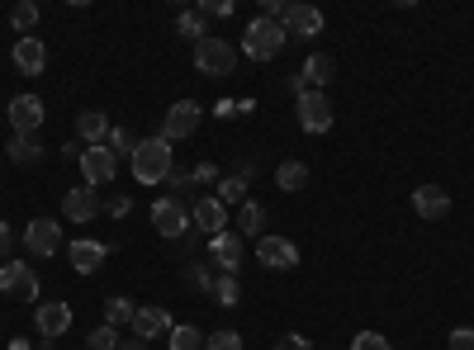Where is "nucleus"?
I'll return each mask as SVG.
<instances>
[{"mask_svg":"<svg viewBox=\"0 0 474 350\" xmlns=\"http://www.w3.org/2000/svg\"><path fill=\"white\" fill-rule=\"evenodd\" d=\"M194 128H200V105H194V100H176L171 109H166V119H162V137H166V143H180V137H190Z\"/></svg>","mask_w":474,"mask_h":350,"instance_id":"10","label":"nucleus"},{"mask_svg":"<svg viewBox=\"0 0 474 350\" xmlns=\"http://www.w3.org/2000/svg\"><path fill=\"white\" fill-rule=\"evenodd\" d=\"M451 350H474V327H455L451 331Z\"/></svg>","mask_w":474,"mask_h":350,"instance_id":"39","label":"nucleus"},{"mask_svg":"<svg viewBox=\"0 0 474 350\" xmlns=\"http://www.w3.org/2000/svg\"><path fill=\"white\" fill-rule=\"evenodd\" d=\"M209 261H214L223 275H237V270H242V237H237V232L209 237Z\"/></svg>","mask_w":474,"mask_h":350,"instance_id":"13","label":"nucleus"},{"mask_svg":"<svg viewBox=\"0 0 474 350\" xmlns=\"http://www.w3.org/2000/svg\"><path fill=\"white\" fill-rule=\"evenodd\" d=\"M209 336H200V327H171V350H204Z\"/></svg>","mask_w":474,"mask_h":350,"instance_id":"29","label":"nucleus"},{"mask_svg":"<svg viewBox=\"0 0 474 350\" xmlns=\"http://www.w3.org/2000/svg\"><path fill=\"white\" fill-rule=\"evenodd\" d=\"M10 161H20V166H34L38 157H43V143H38L34 133H10Z\"/></svg>","mask_w":474,"mask_h":350,"instance_id":"24","label":"nucleus"},{"mask_svg":"<svg viewBox=\"0 0 474 350\" xmlns=\"http://www.w3.org/2000/svg\"><path fill=\"white\" fill-rule=\"evenodd\" d=\"M115 171H119V157H115V152H109L105 143L81 152V175H86L91 190H95V185H109V180H115Z\"/></svg>","mask_w":474,"mask_h":350,"instance_id":"9","label":"nucleus"},{"mask_svg":"<svg viewBox=\"0 0 474 350\" xmlns=\"http://www.w3.org/2000/svg\"><path fill=\"white\" fill-rule=\"evenodd\" d=\"M413 208H417L427 222H437V218L451 214V194H446L441 185H417V190H413Z\"/></svg>","mask_w":474,"mask_h":350,"instance_id":"19","label":"nucleus"},{"mask_svg":"<svg viewBox=\"0 0 474 350\" xmlns=\"http://www.w3.org/2000/svg\"><path fill=\"white\" fill-rule=\"evenodd\" d=\"M100 194H95L91 185H81V190H67V199H62V214L72 218V222H91L95 214H100Z\"/></svg>","mask_w":474,"mask_h":350,"instance_id":"20","label":"nucleus"},{"mask_svg":"<svg viewBox=\"0 0 474 350\" xmlns=\"http://www.w3.org/2000/svg\"><path fill=\"white\" fill-rule=\"evenodd\" d=\"M190 228H200V232H209V237L228 232V208H223L218 199H194V208H190Z\"/></svg>","mask_w":474,"mask_h":350,"instance_id":"17","label":"nucleus"},{"mask_svg":"<svg viewBox=\"0 0 474 350\" xmlns=\"http://www.w3.org/2000/svg\"><path fill=\"white\" fill-rule=\"evenodd\" d=\"M34 327L48 336V341H58V336L72 331V307L58 303V299H48V303H38L34 307Z\"/></svg>","mask_w":474,"mask_h":350,"instance_id":"12","label":"nucleus"},{"mask_svg":"<svg viewBox=\"0 0 474 350\" xmlns=\"http://www.w3.org/2000/svg\"><path fill=\"white\" fill-rule=\"evenodd\" d=\"M24 246H29L34 256H52V251H62V228L52 218H34L29 228H24Z\"/></svg>","mask_w":474,"mask_h":350,"instance_id":"14","label":"nucleus"},{"mask_svg":"<svg viewBox=\"0 0 474 350\" xmlns=\"http://www.w3.org/2000/svg\"><path fill=\"white\" fill-rule=\"evenodd\" d=\"M352 350H394V346H389L380 331H360L356 341H352Z\"/></svg>","mask_w":474,"mask_h":350,"instance_id":"36","label":"nucleus"},{"mask_svg":"<svg viewBox=\"0 0 474 350\" xmlns=\"http://www.w3.org/2000/svg\"><path fill=\"white\" fill-rule=\"evenodd\" d=\"M214 199H218L223 208H228V204H237V208H242V204H247V180H242V175H228V180H218V194H214Z\"/></svg>","mask_w":474,"mask_h":350,"instance_id":"27","label":"nucleus"},{"mask_svg":"<svg viewBox=\"0 0 474 350\" xmlns=\"http://www.w3.org/2000/svg\"><path fill=\"white\" fill-rule=\"evenodd\" d=\"M10 62H15V72H20V76H43V66H48L43 38H20L15 52H10Z\"/></svg>","mask_w":474,"mask_h":350,"instance_id":"15","label":"nucleus"},{"mask_svg":"<svg viewBox=\"0 0 474 350\" xmlns=\"http://www.w3.org/2000/svg\"><path fill=\"white\" fill-rule=\"evenodd\" d=\"M186 284H190V289H200V293H209V289H214V279H209L204 265H186Z\"/></svg>","mask_w":474,"mask_h":350,"instance_id":"35","label":"nucleus"},{"mask_svg":"<svg viewBox=\"0 0 474 350\" xmlns=\"http://www.w3.org/2000/svg\"><path fill=\"white\" fill-rule=\"evenodd\" d=\"M285 43H289V34L280 29V19H266V15L252 19V24H247V34H242V52L252 62H271Z\"/></svg>","mask_w":474,"mask_h":350,"instance_id":"2","label":"nucleus"},{"mask_svg":"<svg viewBox=\"0 0 474 350\" xmlns=\"http://www.w3.org/2000/svg\"><path fill=\"white\" fill-rule=\"evenodd\" d=\"M171 313L166 307H138L133 313V336L138 341H157V336H171Z\"/></svg>","mask_w":474,"mask_h":350,"instance_id":"16","label":"nucleus"},{"mask_svg":"<svg viewBox=\"0 0 474 350\" xmlns=\"http://www.w3.org/2000/svg\"><path fill=\"white\" fill-rule=\"evenodd\" d=\"M133 180L138 185H162L166 175L176 171V161H171V143L157 133V137H138V152H133Z\"/></svg>","mask_w":474,"mask_h":350,"instance_id":"1","label":"nucleus"},{"mask_svg":"<svg viewBox=\"0 0 474 350\" xmlns=\"http://www.w3.org/2000/svg\"><path fill=\"white\" fill-rule=\"evenodd\" d=\"M152 222H157L162 237L180 242V237L190 232V208L180 204V199H157V204H152Z\"/></svg>","mask_w":474,"mask_h":350,"instance_id":"8","label":"nucleus"},{"mask_svg":"<svg viewBox=\"0 0 474 350\" xmlns=\"http://www.w3.org/2000/svg\"><path fill=\"white\" fill-rule=\"evenodd\" d=\"M275 185L289 190V194L304 190V185H309V166H304V161H280V166H275Z\"/></svg>","mask_w":474,"mask_h":350,"instance_id":"25","label":"nucleus"},{"mask_svg":"<svg viewBox=\"0 0 474 350\" xmlns=\"http://www.w3.org/2000/svg\"><path fill=\"white\" fill-rule=\"evenodd\" d=\"M275 350H313V341H309V336H299V331H289V336L275 341Z\"/></svg>","mask_w":474,"mask_h":350,"instance_id":"37","label":"nucleus"},{"mask_svg":"<svg viewBox=\"0 0 474 350\" xmlns=\"http://www.w3.org/2000/svg\"><path fill=\"white\" fill-rule=\"evenodd\" d=\"M190 175H194V180H204V185H209V180H218V171H214V166H209V161H204V166H194Z\"/></svg>","mask_w":474,"mask_h":350,"instance_id":"41","label":"nucleus"},{"mask_svg":"<svg viewBox=\"0 0 474 350\" xmlns=\"http://www.w3.org/2000/svg\"><path fill=\"white\" fill-rule=\"evenodd\" d=\"M105 208H109V214H115V218H129V208H133V199H129V194H115V199H109Z\"/></svg>","mask_w":474,"mask_h":350,"instance_id":"40","label":"nucleus"},{"mask_svg":"<svg viewBox=\"0 0 474 350\" xmlns=\"http://www.w3.org/2000/svg\"><path fill=\"white\" fill-rule=\"evenodd\" d=\"M280 29H285L289 38H313V34H323V10H318V5H304V0H289L285 15H280Z\"/></svg>","mask_w":474,"mask_h":350,"instance_id":"6","label":"nucleus"},{"mask_svg":"<svg viewBox=\"0 0 474 350\" xmlns=\"http://www.w3.org/2000/svg\"><path fill=\"white\" fill-rule=\"evenodd\" d=\"M109 128H115V123H109V119L100 114V109H86V114L76 119V133L86 137V147H100L105 137H109Z\"/></svg>","mask_w":474,"mask_h":350,"instance_id":"22","label":"nucleus"},{"mask_svg":"<svg viewBox=\"0 0 474 350\" xmlns=\"http://www.w3.org/2000/svg\"><path fill=\"white\" fill-rule=\"evenodd\" d=\"M10 350H29V341H10Z\"/></svg>","mask_w":474,"mask_h":350,"instance_id":"44","label":"nucleus"},{"mask_svg":"<svg viewBox=\"0 0 474 350\" xmlns=\"http://www.w3.org/2000/svg\"><path fill=\"white\" fill-rule=\"evenodd\" d=\"M119 350H147V341H138V336H133V341H119Z\"/></svg>","mask_w":474,"mask_h":350,"instance_id":"43","label":"nucleus"},{"mask_svg":"<svg viewBox=\"0 0 474 350\" xmlns=\"http://www.w3.org/2000/svg\"><path fill=\"white\" fill-rule=\"evenodd\" d=\"M209 293H214V299H218L223 307H237V303H242V284H237V275H218Z\"/></svg>","mask_w":474,"mask_h":350,"instance_id":"28","label":"nucleus"},{"mask_svg":"<svg viewBox=\"0 0 474 350\" xmlns=\"http://www.w3.org/2000/svg\"><path fill=\"white\" fill-rule=\"evenodd\" d=\"M204 350H242V336H237V331H214L204 341Z\"/></svg>","mask_w":474,"mask_h":350,"instance_id":"34","label":"nucleus"},{"mask_svg":"<svg viewBox=\"0 0 474 350\" xmlns=\"http://www.w3.org/2000/svg\"><path fill=\"white\" fill-rule=\"evenodd\" d=\"M10 24H15L20 34H29L34 24H38V5H34V0H20V5L10 10Z\"/></svg>","mask_w":474,"mask_h":350,"instance_id":"30","label":"nucleus"},{"mask_svg":"<svg viewBox=\"0 0 474 350\" xmlns=\"http://www.w3.org/2000/svg\"><path fill=\"white\" fill-rule=\"evenodd\" d=\"M237 237H257L261 242V237H266V208L252 204V199L237 208Z\"/></svg>","mask_w":474,"mask_h":350,"instance_id":"23","label":"nucleus"},{"mask_svg":"<svg viewBox=\"0 0 474 350\" xmlns=\"http://www.w3.org/2000/svg\"><path fill=\"white\" fill-rule=\"evenodd\" d=\"M67 256H72V270H76V275H95V270L105 265L109 246H105V242H91V237H81V242L67 246Z\"/></svg>","mask_w":474,"mask_h":350,"instance_id":"18","label":"nucleus"},{"mask_svg":"<svg viewBox=\"0 0 474 350\" xmlns=\"http://www.w3.org/2000/svg\"><path fill=\"white\" fill-rule=\"evenodd\" d=\"M295 114H299V128L304 133H328L332 128V100H328L323 90L295 95Z\"/></svg>","mask_w":474,"mask_h":350,"instance_id":"4","label":"nucleus"},{"mask_svg":"<svg viewBox=\"0 0 474 350\" xmlns=\"http://www.w3.org/2000/svg\"><path fill=\"white\" fill-rule=\"evenodd\" d=\"M5 114H10V133H38V128H43V119H48V109H43L38 95H15Z\"/></svg>","mask_w":474,"mask_h":350,"instance_id":"7","label":"nucleus"},{"mask_svg":"<svg viewBox=\"0 0 474 350\" xmlns=\"http://www.w3.org/2000/svg\"><path fill=\"white\" fill-rule=\"evenodd\" d=\"M200 15H233V0H200Z\"/></svg>","mask_w":474,"mask_h":350,"instance_id":"38","label":"nucleus"},{"mask_svg":"<svg viewBox=\"0 0 474 350\" xmlns=\"http://www.w3.org/2000/svg\"><path fill=\"white\" fill-rule=\"evenodd\" d=\"M176 29H180V38H194V43H200V38H204V15H194V10H190V15L176 19Z\"/></svg>","mask_w":474,"mask_h":350,"instance_id":"33","label":"nucleus"},{"mask_svg":"<svg viewBox=\"0 0 474 350\" xmlns=\"http://www.w3.org/2000/svg\"><path fill=\"white\" fill-rule=\"evenodd\" d=\"M0 289H5L10 299H20V303H34V299H38V275H34V265L5 261V265H0Z\"/></svg>","mask_w":474,"mask_h":350,"instance_id":"5","label":"nucleus"},{"mask_svg":"<svg viewBox=\"0 0 474 350\" xmlns=\"http://www.w3.org/2000/svg\"><path fill=\"white\" fill-rule=\"evenodd\" d=\"M332 72H337V62L328 58V52H309V62H304V72H299V81L309 90H323L328 81H332Z\"/></svg>","mask_w":474,"mask_h":350,"instance_id":"21","label":"nucleus"},{"mask_svg":"<svg viewBox=\"0 0 474 350\" xmlns=\"http://www.w3.org/2000/svg\"><path fill=\"white\" fill-rule=\"evenodd\" d=\"M133 313H138V303H129V299H109V303H105V327H115V331L133 327Z\"/></svg>","mask_w":474,"mask_h":350,"instance_id":"26","label":"nucleus"},{"mask_svg":"<svg viewBox=\"0 0 474 350\" xmlns=\"http://www.w3.org/2000/svg\"><path fill=\"white\" fill-rule=\"evenodd\" d=\"M257 261L266 265V270H295L299 265V251H295V242H285V237H261L257 242Z\"/></svg>","mask_w":474,"mask_h":350,"instance_id":"11","label":"nucleus"},{"mask_svg":"<svg viewBox=\"0 0 474 350\" xmlns=\"http://www.w3.org/2000/svg\"><path fill=\"white\" fill-rule=\"evenodd\" d=\"M194 66H200V76H233L237 72V52H233V43L204 34L200 43H194Z\"/></svg>","mask_w":474,"mask_h":350,"instance_id":"3","label":"nucleus"},{"mask_svg":"<svg viewBox=\"0 0 474 350\" xmlns=\"http://www.w3.org/2000/svg\"><path fill=\"white\" fill-rule=\"evenodd\" d=\"M119 341H123V336H119L115 327H95V331L86 336V346H91V350H119Z\"/></svg>","mask_w":474,"mask_h":350,"instance_id":"32","label":"nucleus"},{"mask_svg":"<svg viewBox=\"0 0 474 350\" xmlns=\"http://www.w3.org/2000/svg\"><path fill=\"white\" fill-rule=\"evenodd\" d=\"M0 261H10V228L0 222Z\"/></svg>","mask_w":474,"mask_h":350,"instance_id":"42","label":"nucleus"},{"mask_svg":"<svg viewBox=\"0 0 474 350\" xmlns=\"http://www.w3.org/2000/svg\"><path fill=\"white\" fill-rule=\"evenodd\" d=\"M105 147H109V152H115V157H119V152H123V157H133V152H138V137H133L129 128H109V137H105Z\"/></svg>","mask_w":474,"mask_h":350,"instance_id":"31","label":"nucleus"}]
</instances>
